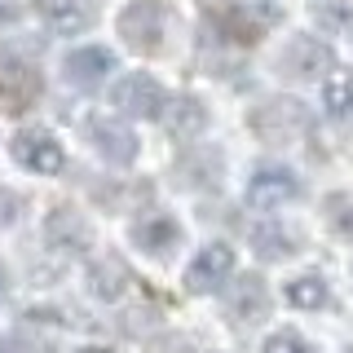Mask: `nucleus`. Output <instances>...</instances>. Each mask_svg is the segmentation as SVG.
<instances>
[{"instance_id": "nucleus-1", "label": "nucleus", "mask_w": 353, "mask_h": 353, "mask_svg": "<svg viewBox=\"0 0 353 353\" xmlns=\"http://www.w3.org/2000/svg\"><path fill=\"white\" fill-rule=\"evenodd\" d=\"M168 31H172V9L163 0H132L119 14V36L137 53H159L168 44Z\"/></svg>"}, {"instance_id": "nucleus-2", "label": "nucleus", "mask_w": 353, "mask_h": 353, "mask_svg": "<svg viewBox=\"0 0 353 353\" xmlns=\"http://www.w3.org/2000/svg\"><path fill=\"white\" fill-rule=\"evenodd\" d=\"M110 106H115L119 115H128V119H163L168 93H163V84L154 80V75L128 71V75L115 80V88H110Z\"/></svg>"}, {"instance_id": "nucleus-3", "label": "nucleus", "mask_w": 353, "mask_h": 353, "mask_svg": "<svg viewBox=\"0 0 353 353\" xmlns=\"http://www.w3.org/2000/svg\"><path fill=\"white\" fill-rule=\"evenodd\" d=\"M327 71H336V53L318 36H292L279 53V75L287 80H327Z\"/></svg>"}, {"instance_id": "nucleus-4", "label": "nucleus", "mask_w": 353, "mask_h": 353, "mask_svg": "<svg viewBox=\"0 0 353 353\" xmlns=\"http://www.w3.org/2000/svg\"><path fill=\"white\" fill-rule=\"evenodd\" d=\"M243 199H248V208H256V212H274V208L301 199V176L292 168H279V163H265V168H256L248 176Z\"/></svg>"}, {"instance_id": "nucleus-5", "label": "nucleus", "mask_w": 353, "mask_h": 353, "mask_svg": "<svg viewBox=\"0 0 353 353\" xmlns=\"http://www.w3.org/2000/svg\"><path fill=\"white\" fill-rule=\"evenodd\" d=\"M252 128L261 132L265 141H292L296 132L309 128V110L301 102H292V97H270V102H261L252 110Z\"/></svg>"}, {"instance_id": "nucleus-6", "label": "nucleus", "mask_w": 353, "mask_h": 353, "mask_svg": "<svg viewBox=\"0 0 353 353\" xmlns=\"http://www.w3.org/2000/svg\"><path fill=\"white\" fill-rule=\"evenodd\" d=\"M9 150H14L18 168H27L36 176H53V172H62V163H66L62 141L53 137V132H44V128H22L18 137L9 141Z\"/></svg>"}, {"instance_id": "nucleus-7", "label": "nucleus", "mask_w": 353, "mask_h": 353, "mask_svg": "<svg viewBox=\"0 0 353 353\" xmlns=\"http://www.w3.org/2000/svg\"><path fill=\"white\" fill-rule=\"evenodd\" d=\"M230 274H234V248H230V243H208L190 261V270H185V292L208 296V292H216V287H225Z\"/></svg>"}, {"instance_id": "nucleus-8", "label": "nucleus", "mask_w": 353, "mask_h": 353, "mask_svg": "<svg viewBox=\"0 0 353 353\" xmlns=\"http://www.w3.org/2000/svg\"><path fill=\"white\" fill-rule=\"evenodd\" d=\"M88 141H93V150L102 154L106 163H132L141 150L137 132H132L124 119H110V115H93L88 119Z\"/></svg>"}, {"instance_id": "nucleus-9", "label": "nucleus", "mask_w": 353, "mask_h": 353, "mask_svg": "<svg viewBox=\"0 0 353 353\" xmlns=\"http://www.w3.org/2000/svg\"><path fill=\"white\" fill-rule=\"evenodd\" d=\"M110 71H115V53L102 44H84L62 58V80L71 88H102Z\"/></svg>"}, {"instance_id": "nucleus-10", "label": "nucleus", "mask_w": 353, "mask_h": 353, "mask_svg": "<svg viewBox=\"0 0 353 353\" xmlns=\"http://www.w3.org/2000/svg\"><path fill=\"white\" fill-rule=\"evenodd\" d=\"M40 71L27 62H0V110L5 115H22L27 106H36L40 97Z\"/></svg>"}, {"instance_id": "nucleus-11", "label": "nucleus", "mask_w": 353, "mask_h": 353, "mask_svg": "<svg viewBox=\"0 0 353 353\" xmlns=\"http://www.w3.org/2000/svg\"><path fill=\"white\" fill-rule=\"evenodd\" d=\"M44 239H49V248L66 252V256H80V252L93 248V225L75 208H53L44 216Z\"/></svg>"}, {"instance_id": "nucleus-12", "label": "nucleus", "mask_w": 353, "mask_h": 353, "mask_svg": "<svg viewBox=\"0 0 353 353\" xmlns=\"http://www.w3.org/2000/svg\"><path fill=\"white\" fill-rule=\"evenodd\" d=\"M31 5H36V18L58 36H80V31L93 27L88 0H31Z\"/></svg>"}, {"instance_id": "nucleus-13", "label": "nucleus", "mask_w": 353, "mask_h": 353, "mask_svg": "<svg viewBox=\"0 0 353 353\" xmlns=\"http://www.w3.org/2000/svg\"><path fill=\"white\" fill-rule=\"evenodd\" d=\"M225 309H230V318H239V323H261V318L270 314V287H265V279L248 274V279L230 283Z\"/></svg>"}, {"instance_id": "nucleus-14", "label": "nucleus", "mask_w": 353, "mask_h": 353, "mask_svg": "<svg viewBox=\"0 0 353 353\" xmlns=\"http://www.w3.org/2000/svg\"><path fill=\"white\" fill-rule=\"evenodd\" d=\"M132 243H137L146 256H168V252L181 243V225H176L172 216H163V212H150V216H141V221H132Z\"/></svg>"}, {"instance_id": "nucleus-15", "label": "nucleus", "mask_w": 353, "mask_h": 353, "mask_svg": "<svg viewBox=\"0 0 353 353\" xmlns=\"http://www.w3.org/2000/svg\"><path fill=\"white\" fill-rule=\"evenodd\" d=\"M208 106L199 102V97H176V102H168V110H163V124H168V137L172 141H194L208 132Z\"/></svg>"}, {"instance_id": "nucleus-16", "label": "nucleus", "mask_w": 353, "mask_h": 353, "mask_svg": "<svg viewBox=\"0 0 353 353\" xmlns=\"http://www.w3.org/2000/svg\"><path fill=\"white\" fill-rule=\"evenodd\" d=\"M128 283H132V274H128V265L119 256H97L88 265V292H93L97 301H106V305H115L119 296L128 292Z\"/></svg>"}, {"instance_id": "nucleus-17", "label": "nucleus", "mask_w": 353, "mask_h": 353, "mask_svg": "<svg viewBox=\"0 0 353 353\" xmlns=\"http://www.w3.org/2000/svg\"><path fill=\"white\" fill-rule=\"evenodd\" d=\"M252 252H256L261 261H283V256H292L296 248H301V234L296 230H287L283 221H265V225H252Z\"/></svg>"}, {"instance_id": "nucleus-18", "label": "nucleus", "mask_w": 353, "mask_h": 353, "mask_svg": "<svg viewBox=\"0 0 353 353\" xmlns=\"http://www.w3.org/2000/svg\"><path fill=\"white\" fill-rule=\"evenodd\" d=\"M270 22H279L274 9H225V14H221V31L234 44H256Z\"/></svg>"}, {"instance_id": "nucleus-19", "label": "nucleus", "mask_w": 353, "mask_h": 353, "mask_svg": "<svg viewBox=\"0 0 353 353\" xmlns=\"http://www.w3.org/2000/svg\"><path fill=\"white\" fill-rule=\"evenodd\" d=\"M323 115L353 119V71H336L323 80Z\"/></svg>"}, {"instance_id": "nucleus-20", "label": "nucleus", "mask_w": 353, "mask_h": 353, "mask_svg": "<svg viewBox=\"0 0 353 353\" xmlns=\"http://www.w3.org/2000/svg\"><path fill=\"white\" fill-rule=\"evenodd\" d=\"M309 14H314V22L327 31V36H345V31H353V5L349 0H314Z\"/></svg>"}, {"instance_id": "nucleus-21", "label": "nucleus", "mask_w": 353, "mask_h": 353, "mask_svg": "<svg viewBox=\"0 0 353 353\" xmlns=\"http://www.w3.org/2000/svg\"><path fill=\"white\" fill-rule=\"evenodd\" d=\"M287 301L296 309H323L327 305V279L323 274H301L287 283Z\"/></svg>"}, {"instance_id": "nucleus-22", "label": "nucleus", "mask_w": 353, "mask_h": 353, "mask_svg": "<svg viewBox=\"0 0 353 353\" xmlns=\"http://www.w3.org/2000/svg\"><path fill=\"white\" fill-rule=\"evenodd\" d=\"M261 353H309V345L301 336H296V331H274L270 340H265V349Z\"/></svg>"}, {"instance_id": "nucleus-23", "label": "nucleus", "mask_w": 353, "mask_h": 353, "mask_svg": "<svg viewBox=\"0 0 353 353\" xmlns=\"http://www.w3.org/2000/svg\"><path fill=\"white\" fill-rule=\"evenodd\" d=\"M18 212H22V199L9 190V185H0V230H9L18 221Z\"/></svg>"}, {"instance_id": "nucleus-24", "label": "nucleus", "mask_w": 353, "mask_h": 353, "mask_svg": "<svg viewBox=\"0 0 353 353\" xmlns=\"http://www.w3.org/2000/svg\"><path fill=\"white\" fill-rule=\"evenodd\" d=\"M22 9H27V0H0V22H9V18H18Z\"/></svg>"}, {"instance_id": "nucleus-25", "label": "nucleus", "mask_w": 353, "mask_h": 353, "mask_svg": "<svg viewBox=\"0 0 353 353\" xmlns=\"http://www.w3.org/2000/svg\"><path fill=\"white\" fill-rule=\"evenodd\" d=\"M5 287H9V270L0 265V296H5Z\"/></svg>"}, {"instance_id": "nucleus-26", "label": "nucleus", "mask_w": 353, "mask_h": 353, "mask_svg": "<svg viewBox=\"0 0 353 353\" xmlns=\"http://www.w3.org/2000/svg\"><path fill=\"white\" fill-rule=\"evenodd\" d=\"M75 353H110V349H75Z\"/></svg>"}, {"instance_id": "nucleus-27", "label": "nucleus", "mask_w": 353, "mask_h": 353, "mask_svg": "<svg viewBox=\"0 0 353 353\" xmlns=\"http://www.w3.org/2000/svg\"><path fill=\"white\" fill-rule=\"evenodd\" d=\"M349 353H353V349H349Z\"/></svg>"}]
</instances>
